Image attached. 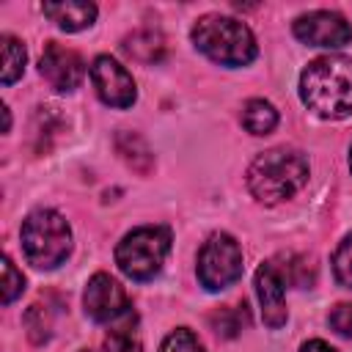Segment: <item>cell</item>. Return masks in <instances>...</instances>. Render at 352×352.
<instances>
[{
    "instance_id": "obj_15",
    "label": "cell",
    "mask_w": 352,
    "mask_h": 352,
    "mask_svg": "<svg viewBox=\"0 0 352 352\" xmlns=\"http://www.w3.org/2000/svg\"><path fill=\"white\" fill-rule=\"evenodd\" d=\"M278 124V110L264 99H250L242 110V126L250 135H270Z\"/></svg>"
},
{
    "instance_id": "obj_17",
    "label": "cell",
    "mask_w": 352,
    "mask_h": 352,
    "mask_svg": "<svg viewBox=\"0 0 352 352\" xmlns=\"http://www.w3.org/2000/svg\"><path fill=\"white\" fill-rule=\"evenodd\" d=\"M245 324H248V308H245V302L242 305H226V308H220V311L212 314V327L223 338H234Z\"/></svg>"
},
{
    "instance_id": "obj_5",
    "label": "cell",
    "mask_w": 352,
    "mask_h": 352,
    "mask_svg": "<svg viewBox=\"0 0 352 352\" xmlns=\"http://www.w3.org/2000/svg\"><path fill=\"white\" fill-rule=\"evenodd\" d=\"M168 250H170V231L165 226H140L118 242L116 264L126 278L148 280L162 270Z\"/></svg>"
},
{
    "instance_id": "obj_2",
    "label": "cell",
    "mask_w": 352,
    "mask_h": 352,
    "mask_svg": "<svg viewBox=\"0 0 352 352\" xmlns=\"http://www.w3.org/2000/svg\"><path fill=\"white\" fill-rule=\"evenodd\" d=\"M308 182V160L294 148H270L248 168V187L261 204L292 198Z\"/></svg>"
},
{
    "instance_id": "obj_7",
    "label": "cell",
    "mask_w": 352,
    "mask_h": 352,
    "mask_svg": "<svg viewBox=\"0 0 352 352\" xmlns=\"http://www.w3.org/2000/svg\"><path fill=\"white\" fill-rule=\"evenodd\" d=\"M91 82H94L99 99L110 107L124 110V107H132L138 99L132 74L118 60H113L110 55H99L91 63Z\"/></svg>"
},
{
    "instance_id": "obj_20",
    "label": "cell",
    "mask_w": 352,
    "mask_h": 352,
    "mask_svg": "<svg viewBox=\"0 0 352 352\" xmlns=\"http://www.w3.org/2000/svg\"><path fill=\"white\" fill-rule=\"evenodd\" d=\"M160 352H204V344L195 338L192 330L176 327L173 333H168V338L162 341Z\"/></svg>"
},
{
    "instance_id": "obj_11",
    "label": "cell",
    "mask_w": 352,
    "mask_h": 352,
    "mask_svg": "<svg viewBox=\"0 0 352 352\" xmlns=\"http://www.w3.org/2000/svg\"><path fill=\"white\" fill-rule=\"evenodd\" d=\"M256 294H258V302H261V319L267 327L278 330L286 324L289 319V311H286V292H283V278H280V270L267 261L256 270Z\"/></svg>"
},
{
    "instance_id": "obj_19",
    "label": "cell",
    "mask_w": 352,
    "mask_h": 352,
    "mask_svg": "<svg viewBox=\"0 0 352 352\" xmlns=\"http://www.w3.org/2000/svg\"><path fill=\"white\" fill-rule=\"evenodd\" d=\"M104 352H143V346H140L138 333L129 324H124V327H116V330L107 333Z\"/></svg>"
},
{
    "instance_id": "obj_22",
    "label": "cell",
    "mask_w": 352,
    "mask_h": 352,
    "mask_svg": "<svg viewBox=\"0 0 352 352\" xmlns=\"http://www.w3.org/2000/svg\"><path fill=\"white\" fill-rule=\"evenodd\" d=\"M333 272L341 286L352 289V234L344 236V242L338 245V250L333 256Z\"/></svg>"
},
{
    "instance_id": "obj_23",
    "label": "cell",
    "mask_w": 352,
    "mask_h": 352,
    "mask_svg": "<svg viewBox=\"0 0 352 352\" xmlns=\"http://www.w3.org/2000/svg\"><path fill=\"white\" fill-rule=\"evenodd\" d=\"M330 327L344 336V338H352V302H341L330 311Z\"/></svg>"
},
{
    "instance_id": "obj_3",
    "label": "cell",
    "mask_w": 352,
    "mask_h": 352,
    "mask_svg": "<svg viewBox=\"0 0 352 352\" xmlns=\"http://www.w3.org/2000/svg\"><path fill=\"white\" fill-rule=\"evenodd\" d=\"M192 44L220 66H245L256 58L250 28L234 16L206 14L192 28Z\"/></svg>"
},
{
    "instance_id": "obj_6",
    "label": "cell",
    "mask_w": 352,
    "mask_h": 352,
    "mask_svg": "<svg viewBox=\"0 0 352 352\" xmlns=\"http://www.w3.org/2000/svg\"><path fill=\"white\" fill-rule=\"evenodd\" d=\"M242 275V248L228 234H212L198 253V280L209 292H223Z\"/></svg>"
},
{
    "instance_id": "obj_16",
    "label": "cell",
    "mask_w": 352,
    "mask_h": 352,
    "mask_svg": "<svg viewBox=\"0 0 352 352\" xmlns=\"http://www.w3.org/2000/svg\"><path fill=\"white\" fill-rule=\"evenodd\" d=\"M3 85H11L14 80H19L22 77V72H25V47H22V41H16L14 36H3Z\"/></svg>"
},
{
    "instance_id": "obj_26",
    "label": "cell",
    "mask_w": 352,
    "mask_h": 352,
    "mask_svg": "<svg viewBox=\"0 0 352 352\" xmlns=\"http://www.w3.org/2000/svg\"><path fill=\"white\" fill-rule=\"evenodd\" d=\"M82 352H88V349H82Z\"/></svg>"
},
{
    "instance_id": "obj_25",
    "label": "cell",
    "mask_w": 352,
    "mask_h": 352,
    "mask_svg": "<svg viewBox=\"0 0 352 352\" xmlns=\"http://www.w3.org/2000/svg\"><path fill=\"white\" fill-rule=\"evenodd\" d=\"M349 168H352V154H349Z\"/></svg>"
},
{
    "instance_id": "obj_14",
    "label": "cell",
    "mask_w": 352,
    "mask_h": 352,
    "mask_svg": "<svg viewBox=\"0 0 352 352\" xmlns=\"http://www.w3.org/2000/svg\"><path fill=\"white\" fill-rule=\"evenodd\" d=\"M116 151L121 154V160L138 170V173H148L154 165V154L148 148V143L138 135V132H118L116 138Z\"/></svg>"
},
{
    "instance_id": "obj_10",
    "label": "cell",
    "mask_w": 352,
    "mask_h": 352,
    "mask_svg": "<svg viewBox=\"0 0 352 352\" xmlns=\"http://www.w3.org/2000/svg\"><path fill=\"white\" fill-rule=\"evenodd\" d=\"M38 72L55 91H74L82 82L85 63L74 50H69L58 41H47L41 60H38Z\"/></svg>"
},
{
    "instance_id": "obj_24",
    "label": "cell",
    "mask_w": 352,
    "mask_h": 352,
    "mask_svg": "<svg viewBox=\"0 0 352 352\" xmlns=\"http://www.w3.org/2000/svg\"><path fill=\"white\" fill-rule=\"evenodd\" d=\"M300 352H338V349L330 346V344L322 341V338H314V341H305V344L300 346Z\"/></svg>"
},
{
    "instance_id": "obj_9",
    "label": "cell",
    "mask_w": 352,
    "mask_h": 352,
    "mask_svg": "<svg viewBox=\"0 0 352 352\" xmlns=\"http://www.w3.org/2000/svg\"><path fill=\"white\" fill-rule=\"evenodd\" d=\"M294 36L300 41H305L308 47H327V50H338L344 44L352 41V28L349 22L336 14V11H311L297 16L294 22Z\"/></svg>"
},
{
    "instance_id": "obj_21",
    "label": "cell",
    "mask_w": 352,
    "mask_h": 352,
    "mask_svg": "<svg viewBox=\"0 0 352 352\" xmlns=\"http://www.w3.org/2000/svg\"><path fill=\"white\" fill-rule=\"evenodd\" d=\"M0 289H3V305L14 302L25 289V278H22V272L14 267V261L8 256H3V283H0Z\"/></svg>"
},
{
    "instance_id": "obj_1",
    "label": "cell",
    "mask_w": 352,
    "mask_h": 352,
    "mask_svg": "<svg viewBox=\"0 0 352 352\" xmlns=\"http://www.w3.org/2000/svg\"><path fill=\"white\" fill-rule=\"evenodd\" d=\"M300 96L308 110L322 118H344L352 113V58L324 55L311 60L300 74Z\"/></svg>"
},
{
    "instance_id": "obj_4",
    "label": "cell",
    "mask_w": 352,
    "mask_h": 352,
    "mask_svg": "<svg viewBox=\"0 0 352 352\" xmlns=\"http://www.w3.org/2000/svg\"><path fill=\"white\" fill-rule=\"evenodd\" d=\"M22 250L25 258L38 270H55L66 261L72 250V228L63 214L52 209H36L22 223Z\"/></svg>"
},
{
    "instance_id": "obj_8",
    "label": "cell",
    "mask_w": 352,
    "mask_h": 352,
    "mask_svg": "<svg viewBox=\"0 0 352 352\" xmlns=\"http://www.w3.org/2000/svg\"><path fill=\"white\" fill-rule=\"evenodd\" d=\"M82 305L94 322H116L129 314V297H126L124 286L116 278H110L107 272H96L88 280Z\"/></svg>"
},
{
    "instance_id": "obj_18",
    "label": "cell",
    "mask_w": 352,
    "mask_h": 352,
    "mask_svg": "<svg viewBox=\"0 0 352 352\" xmlns=\"http://www.w3.org/2000/svg\"><path fill=\"white\" fill-rule=\"evenodd\" d=\"M25 327H28V336L33 344H44L50 338V330H52V316L47 311V305H30L28 314H25Z\"/></svg>"
},
{
    "instance_id": "obj_13",
    "label": "cell",
    "mask_w": 352,
    "mask_h": 352,
    "mask_svg": "<svg viewBox=\"0 0 352 352\" xmlns=\"http://www.w3.org/2000/svg\"><path fill=\"white\" fill-rule=\"evenodd\" d=\"M121 47L132 60L140 63H157L165 55V38L157 30H135L132 36L124 38Z\"/></svg>"
},
{
    "instance_id": "obj_12",
    "label": "cell",
    "mask_w": 352,
    "mask_h": 352,
    "mask_svg": "<svg viewBox=\"0 0 352 352\" xmlns=\"http://www.w3.org/2000/svg\"><path fill=\"white\" fill-rule=\"evenodd\" d=\"M41 11L66 33H77L94 25L96 19V6L85 0H63V3H44Z\"/></svg>"
}]
</instances>
